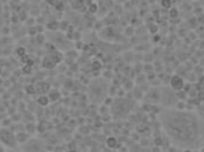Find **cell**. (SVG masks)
Segmentation results:
<instances>
[{"instance_id": "cell-8", "label": "cell", "mask_w": 204, "mask_h": 152, "mask_svg": "<svg viewBox=\"0 0 204 152\" xmlns=\"http://www.w3.org/2000/svg\"><path fill=\"white\" fill-rule=\"evenodd\" d=\"M27 91H28V92H30V94H35V92H36L35 85H30L29 88H27Z\"/></svg>"}, {"instance_id": "cell-7", "label": "cell", "mask_w": 204, "mask_h": 152, "mask_svg": "<svg viewBox=\"0 0 204 152\" xmlns=\"http://www.w3.org/2000/svg\"><path fill=\"white\" fill-rule=\"evenodd\" d=\"M92 68H94L95 70H99V69L102 68V64L98 61V60H95V61L92 62Z\"/></svg>"}, {"instance_id": "cell-3", "label": "cell", "mask_w": 204, "mask_h": 152, "mask_svg": "<svg viewBox=\"0 0 204 152\" xmlns=\"http://www.w3.org/2000/svg\"><path fill=\"white\" fill-rule=\"evenodd\" d=\"M169 85L174 91H181L185 88V81L182 80V77L174 75V76H172V78L169 81Z\"/></svg>"}, {"instance_id": "cell-13", "label": "cell", "mask_w": 204, "mask_h": 152, "mask_svg": "<svg viewBox=\"0 0 204 152\" xmlns=\"http://www.w3.org/2000/svg\"><path fill=\"white\" fill-rule=\"evenodd\" d=\"M68 152H76L75 150H70V151H68Z\"/></svg>"}, {"instance_id": "cell-10", "label": "cell", "mask_w": 204, "mask_h": 152, "mask_svg": "<svg viewBox=\"0 0 204 152\" xmlns=\"http://www.w3.org/2000/svg\"><path fill=\"white\" fill-rule=\"evenodd\" d=\"M90 11H91V13H96L97 12V5H91L90 6Z\"/></svg>"}, {"instance_id": "cell-11", "label": "cell", "mask_w": 204, "mask_h": 152, "mask_svg": "<svg viewBox=\"0 0 204 152\" xmlns=\"http://www.w3.org/2000/svg\"><path fill=\"white\" fill-rule=\"evenodd\" d=\"M50 5H56L58 4V0H47Z\"/></svg>"}, {"instance_id": "cell-2", "label": "cell", "mask_w": 204, "mask_h": 152, "mask_svg": "<svg viewBox=\"0 0 204 152\" xmlns=\"http://www.w3.org/2000/svg\"><path fill=\"white\" fill-rule=\"evenodd\" d=\"M0 139H1L3 143H5L8 146H14L16 144L15 136L11 131H8L6 129H1V130H0Z\"/></svg>"}, {"instance_id": "cell-5", "label": "cell", "mask_w": 204, "mask_h": 152, "mask_svg": "<svg viewBox=\"0 0 204 152\" xmlns=\"http://www.w3.org/2000/svg\"><path fill=\"white\" fill-rule=\"evenodd\" d=\"M37 103L39 105H42V106H46L50 103V98H49V96H41V97H38Z\"/></svg>"}, {"instance_id": "cell-9", "label": "cell", "mask_w": 204, "mask_h": 152, "mask_svg": "<svg viewBox=\"0 0 204 152\" xmlns=\"http://www.w3.org/2000/svg\"><path fill=\"white\" fill-rule=\"evenodd\" d=\"M161 1H163V6H165V7L171 6V0H161Z\"/></svg>"}, {"instance_id": "cell-6", "label": "cell", "mask_w": 204, "mask_h": 152, "mask_svg": "<svg viewBox=\"0 0 204 152\" xmlns=\"http://www.w3.org/2000/svg\"><path fill=\"white\" fill-rule=\"evenodd\" d=\"M28 137H29V136H28L27 134H24V133H19V134L15 136L17 143H24V142L28 139Z\"/></svg>"}, {"instance_id": "cell-4", "label": "cell", "mask_w": 204, "mask_h": 152, "mask_svg": "<svg viewBox=\"0 0 204 152\" xmlns=\"http://www.w3.org/2000/svg\"><path fill=\"white\" fill-rule=\"evenodd\" d=\"M106 144L110 149H115L116 146H118V139H116L115 137H108L107 141H106Z\"/></svg>"}, {"instance_id": "cell-1", "label": "cell", "mask_w": 204, "mask_h": 152, "mask_svg": "<svg viewBox=\"0 0 204 152\" xmlns=\"http://www.w3.org/2000/svg\"><path fill=\"white\" fill-rule=\"evenodd\" d=\"M160 126L169 142L179 149L197 150L204 145V119L194 112L164 110Z\"/></svg>"}, {"instance_id": "cell-12", "label": "cell", "mask_w": 204, "mask_h": 152, "mask_svg": "<svg viewBox=\"0 0 204 152\" xmlns=\"http://www.w3.org/2000/svg\"><path fill=\"white\" fill-rule=\"evenodd\" d=\"M17 53H19V54H20V53L23 54V53H24V50H17Z\"/></svg>"}]
</instances>
